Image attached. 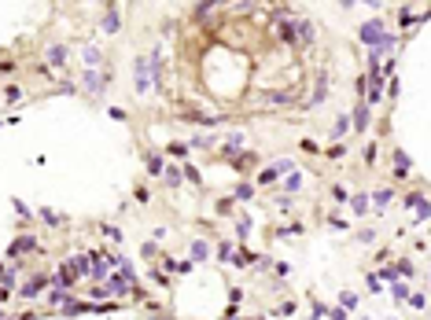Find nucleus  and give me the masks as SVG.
Returning a JSON list of instances; mask_svg holds the SVG:
<instances>
[{
  "instance_id": "nucleus-37",
  "label": "nucleus",
  "mask_w": 431,
  "mask_h": 320,
  "mask_svg": "<svg viewBox=\"0 0 431 320\" xmlns=\"http://www.w3.org/2000/svg\"><path fill=\"white\" fill-rule=\"evenodd\" d=\"M0 320H7V313H4V309H0Z\"/></svg>"
},
{
  "instance_id": "nucleus-6",
  "label": "nucleus",
  "mask_w": 431,
  "mask_h": 320,
  "mask_svg": "<svg viewBox=\"0 0 431 320\" xmlns=\"http://www.w3.org/2000/svg\"><path fill=\"white\" fill-rule=\"evenodd\" d=\"M111 74H96V70H81V85H85V92H100L104 89V81Z\"/></svg>"
},
{
  "instance_id": "nucleus-23",
  "label": "nucleus",
  "mask_w": 431,
  "mask_h": 320,
  "mask_svg": "<svg viewBox=\"0 0 431 320\" xmlns=\"http://www.w3.org/2000/svg\"><path fill=\"white\" fill-rule=\"evenodd\" d=\"M406 206H424V192H409L406 195Z\"/></svg>"
},
{
  "instance_id": "nucleus-26",
  "label": "nucleus",
  "mask_w": 431,
  "mask_h": 320,
  "mask_svg": "<svg viewBox=\"0 0 431 320\" xmlns=\"http://www.w3.org/2000/svg\"><path fill=\"white\" fill-rule=\"evenodd\" d=\"M41 221H44V224H59L63 217H59V213H52V210H41Z\"/></svg>"
},
{
  "instance_id": "nucleus-30",
  "label": "nucleus",
  "mask_w": 431,
  "mask_h": 320,
  "mask_svg": "<svg viewBox=\"0 0 431 320\" xmlns=\"http://www.w3.org/2000/svg\"><path fill=\"white\" fill-rule=\"evenodd\" d=\"M277 313H280V317H291V313H295V302H280Z\"/></svg>"
},
{
  "instance_id": "nucleus-34",
  "label": "nucleus",
  "mask_w": 431,
  "mask_h": 320,
  "mask_svg": "<svg viewBox=\"0 0 431 320\" xmlns=\"http://www.w3.org/2000/svg\"><path fill=\"white\" fill-rule=\"evenodd\" d=\"M365 162H369V166L376 162V144H369V147H365Z\"/></svg>"
},
{
  "instance_id": "nucleus-7",
  "label": "nucleus",
  "mask_w": 431,
  "mask_h": 320,
  "mask_svg": "<svg viewBox=\"0 0 431 320\" xmlns=\"http://www.w3.org/2000/svg\"><path fill=\"white\" fill-rule=\"evenodd\" d=\"M350 125H358V133L369 129V107H365V103H358V107L350 110Z\"/></svg>"
},
{
  "instance_id": "nucleus-4",
  "label": "nucleus",
  "mask_w": 431,
  "mask_h": 320,
  "mask_svg": "<svg viewBox=\"0 0 431 320\" xmlns=\"http://www.w3.org/2000/svg\"><path fill=\"white\" fill-rule=\"evenodd\" d=\"M37 250V239L33 236H18L11 247H7V258H18V254H33Z\"/></svg>"
},
{
  "instance_id": "nucleus-9",
  "label": "nucleus",
  "mask_w": 431,
  "mask_h": 320,
  "mask_svg": "<svg viewBox=\"0 0 431 320\" xmlns=\"http://www.w3.org/2000/svg\"><path fill=\"white\" fill-rule=\"evenodd\" d=\"M295 37H298V44H310L313 41V22H295Z\"/></svg>"
},
{
  "instance_id": "nucleus-20",
  "label": "nucleus",
  "mask_w": 431,
  "mask_h": 320,
  "mask_svg": "<svg viewBox=\"0 0 431 320\" xmlns=\"http://www.w3.org/2000/svg\"><path fill=\"white\" fill-rule=\"evenodd\" d=\"M22 100V89H18V85H11V89L4 92V103H18Z\"/></svg>"
},
{
  "instance_id": "nucleus-10",
  "label": "nucleus",
  "mask_w": 431,
  "mask_h": 320,
  "mask_svg": "<svg viewBox=\"0 0 431 320\" xmlns=\"http://www.w3.org/2000/svg\"><path fill=\"white\" fill-rule=\"evenodd\" d=\"M409 169H413V162H409V155H406V151H398V155H395V177H406Z\"/></svg>"
},
{
  "instance_id": "nucleus-1",
  "label": "nucleus",
  "mask_w": 431,
  "mask_h": 320,
  "mask_svg": "<svg viewBox=\"0 0 431 320\" xmlns=\"http://www.w3.org/2000/svg\"><path fill=\"white\" fill-rule=\"evenodd\" d=\"M133 85H137V92H147V85H151V63H147V55H137V63H133Z\"/></svg>"
},
{
  "instance_id": "nucleus-32",
  "label": "nucleus",
  "mask_w": 431,
  "mask_h": 320,
  "mask_svg": "<svg viewBox=\"0 0 431 320\" xmlns=\"http://www.w3.org/2000/svg\"><path fill=\"white\" fill-rule=\"evenodd\" d=\"M15 210H18V213H22V221H30V206H26L22 199H15Z\"/></svg>"
},
{
  "instance_id": "nucleus-14",
  "label": "nucleus",
  "mask_w": 431,
  "mask_h": 320,
  "mask_svg": "<svg viewBox=\"0 0 431 320\" xmlns=\"http://www.w3.org/2000/svg\"><path fill=\"white\" fill-rule=\"evenodd\" d=\"M339 309L346 313V309H358V295H354V291H343L339 295Z\"/></svg>"
},
{
  "instance_id": "nucleus-36",
  "label": "nucleus",
  "mask_w": 431,
  "mask_h": 320,
  "mask_svg": "<svg viewBox=\"0 0 431 320\" xmlns=\"http://www.w3.org/2000/svg\"><path fill=\"white\" fill-rule=\"evenodd\" d=\"M424 302H428L424 295H413V298H409V306H413V309H424Z\"/></svg>"
},
{
  "instance_id": "nucleus-17",
  "label": "nucleus",
  "mask_w": 431,
  "mask_h": 320,
  "mask_svg": "<svg viewBox=\"0 0 431 320\" xmlns=\"http://www.w3.org/2000/svg\"><path fill=\"white\" fill-rule=\"evenodd\" d=\"M214 7H218V4H195L192 11H195V18H210V15H214Z\"/></svg>"
},
{
  "instance_id": "nucleus-2",
  "label": "nucleus",
  "mask_w": 431,
  "mask_h": 320,
  "mask_svg": "<svg viewBox=\"0 0 431 320\" xmlns=\"http://www.w3.org/2000/svg\"><path fill=\"white\" fill-rule=\"evenodd\" d=\"M358 33H361V44H369V48H372V44L383 37V18H369V22H365Z\"/></svg>"
},
{
  "instance_id": "nucleus-33",
  "label": "nucleus",
  "mask_w": 431,
  "mask_h": 320,
  "mask_svg": "<svg viewBox=\"0 0 431 320\" xmlns=\"http://www.w3.org/2000/svg\"><path fill=\"white\" fill-rule=\"evenodd\" d=\"M324 313H328V309H324V306H321V302H317V306H313V309H310V320H321V317H324Z\"/></svg>"
},
{
  "instance_id": "nucleus-15",
  "label": "nucleus",
  "mask_w": 431,
  "mask_h": 320,
  "mask_svg": "<svg viewBox=\"0 0 431 320\" xmlns=\"http://www.w3.org/2000/svg\"><path fill=\"white\" fill-rule=\"evenodd\" d=\"M207 254H210V247H207L203 239H195V243H192V258H195V261H203Z\"/></svg>"
},
{
  "instance_id": "nucleus-18",
  "label": "nucleus",
  "mask_w": 431,
  "mask_h": 320,
  "mask_svg": "<svg viewBox=\"0 0 431 320\" xmlns=\"http://www.w3.org/2000/svg\"><path fill=\"white\" fill-rule=\"evenodd\" d=\"M147 169H151V173H162V155H147Z\"/></svg>"
},
{
  "instance_id": "nucleus-8",
  "label": "nucleus",
  "mask_w": 431,
  "mask_h": 320,
  "mask_svg": "<svg viewBox=\"0 0 431 320\" xmlns=\"http://www.w3.org/2000/svg\"><path fill=\"white\" fill-rule=\"evenodd\" d=\"M346 133H350V114H339V118H335V125H332V133H328V136H332V140H343Z\"/></svg>"
},
{
  "instance_id": "nucleus-21",
  "label": "nucleus",
  "mask_w": 431,
  "mask_h": 320,
  "mask_svg": "<svg viewBox=\"0 0 431 320\" xmlns=\"http://www.w3.org/2000/svg\"><path fill=\"white\" fill-rule=\"evenodd\" d=\"M365 206H369V195H365V192H358V195H354V210H358V213H365Z\"/></svg>"
},
{
  "instance_id": "nucleus-29",
  "label": "nucleus",
  "mask_w": 431,
  "mask_h": 320,
  "mask_svg": "<svg viewBox=\"0 0 431 320\" xmlns=\"http://www.w3.org/2000/svg\"><path fill=\"white\" fill-rule=\"evenodd\" d=\"M251 195H255V188H251V184H240L236 188V199H251Z\"/></svg>"
},
{
  "instance_id": "nucleus-5",
  "label": "nucleus",
  "mask_w": 431,
  "mask_h": 320,
  "mask_svg": "<svg viewBox=\"0 0 431 320\" xmlns=\"http://www.w3.org/2000/svg\"><path fill=\"white\" fill-rule=\"evenodd\" d=\"M44 55H48V63H52V67H67V44H59V41H52L48 44V48H44Z\"/></svg>"
},
{
  "instance_id": "nucleus-28",
  "label": "nucleus",
  "mask_w": 431,
  "mask_h": 320,
  "mask_svg": "<svg viewBox=\"0 0 431 320\" xmlns=\"http://www.w3.org/2000/svg\"><path fill=\"white\" fill-rule=\"evenodd\" d=\"M48 302H52V306H59V302H67V291H59V287H55V291H52V295H48Z\"/></svg>"
},
{
  "instance_id": "nucleus-31",
  "label": "nucleus",
  "mask_w": 431,
  "mask_h": 320,
  "mask_svg": "<svg viewBox=\"0 0 431 320\" xmlns=\"http://www.w3.org/2000/svg\"><path fill=\"white\" fill-rule=\"evenodd\" d=\"M11 74H15V63H11V59L0 63V78H11Z\"/></svg>"
},
{
  "instance_id": "nucleus-12",
  "label": "nucleus",
  "mask_w": 431,
  "mask_h": 320,
  "mask_svg": "<svg viewBox=\"0 0 431 320\" xmlns=\"http://www.w3.org/2000/svg\"><path fill=\"white\" fill-rule=\"evenodd\" d=\"M391 199H395V192H391V188H380V192H372V203H376V210H383Z\"/></svg>"
},
{
  "instance_id": "nucleus-27",
  "label": "nucleus",
  "mask_w": 431,
  "mask_h": 320,
  "mask_svg": "<svg viewBox=\"0 0 431 320\" xmlns=\"http://www.w3.org/2000/svg\"><path fill=\"white\" fill-rule=\"evenodd\" d=\"M81 59H85V63H100V48H85V52H81Z\"/></svg>"
},
{
  "instance_id": "nucleus-11",
  "label": "nucleus",
  "mask_w": 431,
  "mask_h": 320,
  "mask_svg": "<svg viewBox=\"0 0 431 320\" xmlns=\"http://www.w3.org/2000/svg\"><path fill=\"white\" fill-rule=\"evenodd\" d=\"M118 26H122V15H118V7H111V11L104 15V30H107V33H115Z\"/></svg>"
},
{
  "instance_id": "nucleus-24",
  "label": "nucleus",
  "mask_w": 431,
  "mask_h": 320,
  "mask_svg": "<svg viewBox=\"0 0 431 320\" xmlns=\"http://www.w3.org/2000/svg\"><path fill=\"white\" fill-rule=\"evenodd\" d=\"M298 184H302V177H298V173H291V177L284 181V188H287V192H298Z\"/></svg>"
},
{
  "instance_id": "nucleus-38",
  "label": "nucleus",
  "mask_w": 431,
  "mask_h": 320,
  "mask_svg": "<svg viewBox=\"0 0 431 320\" xmlns=\"http://www.w3.org/2000/svg\"><path fill=\"white\" fill-rule=\"evenodd\" d=\"M391 320H395V317H391Z\"/></svg>"
},
{
  "instance_id": "nucleus-3",
  "label": "nucleus",
  "mask_w": 431,
  "mask_h": 320,
  "mask_svg": "<svg viewBox=\"0 0 431 320\" xmlns=\"http://www.w3.org/2000/svg\"><path fill=\"white\" fill-rule=\"evenodd\" d=\"M48 280H52V276H44V272H37V276H30V280H26L22 287H18V298H33L37 291H41L44 284H48Z\"/></svg>"
},
{
  "instance_id": "nucleus-19",
  "label": "nucleus",
  "mask_w": 431,
  "mask_h": 320,
  "mask_svg": "<svg viewBox=\"0 0 431 320\" xmlns=\"http://www.w3.org/2000/svg\"><path fill=\"white\" fill-rule=\"evenodd\" d=\"M218 258L221 261H232L236 254H232V243H218Z\"/></svg>"
},
{
  "instance_id": "nucleus-35",
  "label": "nucleus",
  "mask_w": 431,
  "mask_h": 320,
  "mask_svg": "<svg viewBox=\"0 0 431 320\" xmlns=\"http://www.w3.org/2000/svg\"><path fill=\"white\" fill-rule=\"evenodd\" d=\"M277 177H280V173H277V169H266V173H262V184H273V181H277Z\"/></svg>"
},
{
  "instance_id": "nucleus-13",
  "label": "nucleus",
  "mask_w": 431,
  "mask_h": 320,
  "mask_svg": "<svg viewBox=\"0 0 431 320\" xmlns=\"http://www.w3.org/2000/svg\"><path fill=\"white\" fill-rule=\"evenodd\" d=\"M162 177H166V184H170V188H181V181H184L177 166H166V169H162Z\"/></svg>"
},
{
  "instance_id": "nucleus-16",
  "label": "nucleus",
  "mask_w": 431,
  "mask_h": 320,
  "mask_svg": "<svg viewBox=\"0 0 431 320\" xmlns=\"http://www.w3.org/2000/svg\"><path fill=\"white\" fill-rule=\"evenodd\" d=\"M280 41H295V22H280Z\"/></svg>"
},
{
  "instance_id": "nucleus-22",
  "label": "nucleus",
  "mask_w": 431,
  "mask_h": 320,
  "mask_svg": "<svg viewBox=\"0 0 431 320\" xmlns=\"http://www.w3.org/2000/svg\"><path fill=\"white\" fill-rule=\"evenodd\" d=\"M391 295H395V302H402V298L409 295V287L406 284H391Z\"/></svg>"
},
{
  "instance_id": "nucleus-25",
  "label": "nucleus",
  "mask_w": 431,
  "mask_h": 320,
  "mask_svg": "<svg viewBox=\"0 0 431 320\" xmlns=\"http://www.w3.org/2000/svg\"><path fill=\"white\" fill-rule=\"evenodd\" d=\"M170 155L173 158H184V155H188V144H170Z\"/></svg>"
}]
</instances>
